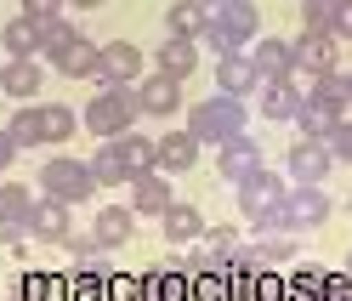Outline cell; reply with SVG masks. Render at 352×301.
Instances as JSON below:
<instances>
[{"instance_id":"6","label":"cell","mask_w":352,"mask_h":301,"mask_svg":"<svg viewBox=\"0 0 352 301\" xmlns=\"http://www.w3.org/2000/svg\"><path fill=\"white\" fill-rule=\"evenodd\" d=\"M40 193H52V199H63V205H85L97 193V177H91V165H85V159L57 154V159L40 165Z\"/></svg>"},{"instance_id":"41","label":"cell","mask_w":352,"mask_h":301,"mask_svg":"<svg viewBox=\"0 0 352 301\" xmlns=\"http://www.w3.org/2000/svg\"><path fill=\"white\" fill-rule=\"evenodd\" d=\"M336 40H352V0H341V12H336Z\"/></svg>"},{"instance_id":"10","label":"cell","mask_w":352,"mask_h":301,"mask_svg":"<svg viewBox=\"0 0 352 301\" xmlns=\"http://www.w3.org/2000/svg\"><path fill=\"white\" fill-rule=\"evenodd\" d=\"M131 97H137V109H142V114H153V120H170L176 109H182V80L153 69V74H142L137 85H131Z\"/></svg>"},{"instance_id":"40","label":"cell","mask_w":352,"mask_h":301,"mask_svg":"<svg viewBox=\"0 0 352 301\" xmlns=\"http://www.w3.org/2000/svg\"><path fill=\"white\" fill-rule=\"evenodd\" d=\"M63 6H69V0H23V12H29V17H57Z\"/></svg>"},{"instance_id":"32","label":"cell","mask_w":352,"mask_h":301,"mask_svg":"<svg viewBox=\"0 0 352 301\" xmlns=\"http://www.w3.org/2000/svg\"><path fill=\"white\" fill-rule=\"evenodd\" d=\"M6 137L17 148H40V102H23V109L6 120Z\"/></svg>"},{"instance_id":"39","label":"cell","mask_w":352,"mask_h":301,"mask_svg":"<svg viewBox=\"0 0 352 301\" xmlns=\"http://www.w3.org/2000/svg\"><path fill=\"white\" fill-rule=\"evenodd\" d=\"M57 285H52V278H23V285H17V296H23V301H46Z\"/></svg>"},{"instance_id":"17","label":"cell","mask_w":352,"mask_h":301,"mask_svg":"<svg viewBox=\"0 0 352 301\" xmlns=\"http://www.w3.org/2000/svg\"><path fill=\"white\" fill-rule=\"evenodd\" d=\"M40 57H6V69H0V91L17 97V102H34L40 97Z\"/></svg>"},{"instance_id":"8","label":"cell","mask_w":352,"mask_h":301,"mask_svg":"<svg viewBox=\"0 0 352 301\" xmlns=\"http://www.w3.org/2000/svg\"><path fill=\"white\" fill-rule=\"evenodd\" d=\"M97 85H120V91H131V85L142 80V52L131 46V40H108V46H97Z\"/></svg>"},{"instance_id":"35","label":"cell","mask_w":352,"mask_h":301,"mask_svg":"<svg viewBox=\"0 0 352 301\" xmlns=\"http://www.w3.org/2000/svg\"><path fill=\"white\" fill-rule=\"evenodd\" d=\"M74 34H80V29H74L63 12H57V17H40V52H57L63 40H74Z\"/></svg>"},{"instance_id":"47","label":"cell","mask_w":352,"mask_h":301,"mask_svg":"<svg viewBox=\"0 0 352 301\" xmlns=\"http://www.w3.org/2000/svg\"><path fill=\"white\" fill-rule=\"evenodd\" d=\"M205 6H222V0H205Z\"/></svg>"},{"instance_id":"7","label":"cell","mask_w":352,"mask_h":301,"mask_svg":"<svg viewBox=\"0 0 352 301\" xmlns=\"http://www.w3.org/2000/svg\"><path fill=\"white\" fill-rule=\"evenodd\" d=\"M329 210H336V205H329L324 182H301V188L284 193V227H290V233H313V227H324Z\"/></svg>"},{"instance_id":"31","label":"cell","mask_w":352,"mask_h":301,"mask_svg":"<svg viewBox=\"0 0 352 301\" xmlns=\"http://www.w3.org/2000/svg\"><path fill=\"white\" fill-rule=\"evenodd\" d=\"M290 125H296L301 137H318V142H329V131H336V114H329V109H318V102H307V97H301V109H296V120H290Z\"/></svg>"},{"instance_id":"33","label":"cell","mask_w":352,"mask_h":301,"mask_svg":"<svg viewBox=\"0 0 352 301\" xmlns=\"http://www.w3.org/2000/svg\"><path fill=\"white\" fill-rule=\"evenodd\" d=\"M336 12H341V0H301V29L336 34Z\"/></svg>"},{"instance_id":"22","label":"cell","mask_w":352,"mask_h":301,"mask_svg":"<svg viewBox=\"0 0 352 301\" xmlns=\"http://www.w3.org/2000/svg\"><path fill=\"white\" fill-rule=\"evenodd\" d=\"M256 102H261V120H296L301 91H296V80H261L256 85Z\"/></svg>"},{"instance_id":"30","label":"cell","mask_w":352,"mask_h":301,"mask_svg":"<svg viewBox=\"0 0 352 301\" xmlns=\"http://www.w3.org/2000/svg\"><path fill=\"white\" fill-rule=\"evenodd\" d=\"M29 216H34V188H23V182H0V222L29 227Z\"/></svg>"},{"instance_id":"20","label":"cell","mask_w":352,"mask_h":301,"mask_svg":"<svg viewBox=\"0 0 352 301\" xmlns=\"http://www.w3.org/2000/svg\"><path fill=\"white\" fill-rule=\"evenodd\" d=\"M170 205H176V193L165 182V170H148V177L131 182V210H142V216H165Z\"/></svg>"},{"instance_id":"43","label":"cell","mask_w":352,"mask_h":301,"mask_svg":"<svg viewBox=\"0 0 352 301\" xmlns=\"http://www.w3.org/2000/svg\"><path fill=\"white\" fill-rule=\"evenodd\" d=\"M69 6H74V12H97L102 0H69Z\"/></svg>"},{"instance_id":"2","label":"cell","mask_w":352,"mask_h":301,"mask_svg":"<svg viewBox=\"0 0 352 301\" xmlns=\"http://www.w3.org/2000/svg\"><path fill=\"white\" fill-rule=\"evenodd\" d=\"M245 97H228V91H216V97H205V102H193L188 109V131L199 137L205 148H222V142H233V137H245Z\"/></svg>"},{"instance_id":"45","label":"cell","mask_w":352,"mask_h":301,"mask_svg":"<svg viewBox=\"0 0 352 301\" xmlns=\"http://www.w3.org/2000/svg\"><path fill=\"white\" fill-rule=\"evenodd\" d=\"M341 80H346V91H352V69H346V74H341Z\"/></svg>"},{"instance_id":"38","label":"cell","mask_w":352,"mask_h":301,"mask_svg":"<svg viewBox=\"0 0 352 301\" xmlns=\"http://www.w3.org/2000/svg\"><path fill=\"white\" fill-rule=\"evenodd\" d=\"M324 301H352V278L346 273H324Z\"/></svg>"},{"instance_id":"9","label":"cell","mask_w":352,"mask_h":301,"mask_svg":"<svg viewBox=\"0 0 352 301\" xmlns=\"http://www.w3.org/2000/svg\"><path fill=\"white\" fill-rule=\"evenodd\" d=\"M336 52H341V40L336 34H324V29H301L296 40H290V57H296V69H290V80L296 74H324V69H336Z\"/></svg>"},{"instance_id":"13","label":"cell","mask_w":352,"mask_h":301,"mask_svg":"<svg viewBox=\"0 0 352 301\" xmlns=\"http://www.w3.org/2000/svg\"><path fill=\"white\" fill-rule=\"evenodd\" d=\"M284 165H290V177H296V182H324L329 170H336V154H329V142L301 137L290 154H284Z\"/></svg>"},{"instance_id":"3","label":"cell","mask_w":352,"mask_h":301,"mask_svg":"<svg viewBox=\"0 0 352 301\" xmlns=\"http://www.w3.org/2000/svg\"><path fill=\"white\" fill-rule=\"evenodd\" d=\"M261 34V12L250 0H222V6H210V23H205V46L222 57V52H245L250 40Z\"/></svg>"},{"instance_id":"1","label":"cell","mask_w":352,"mask_h":301,"mask_svg":"<svg viewBox=\"0 0 352 301\" xmlns=\"http://www.w3.org/2000/svg\"><path fill=\"white\" fill-rule=\"evenodd\" d=\"M153 170V142L137 137V131H125V137H108L97 148V159H91V177L97 188H120V182H137Z\"/></svg>"},{"instance_id":"15","label":"cell","mask_w":352,"mask_h":301,"mask_svg":"<svg viewBox=\"0 0 352 301\" xmlns=\"http://www.w3.org/2000/svg\"><path fill=\"white\" fill-rule=\"evenodd\" d=\"M256 85H261V74H256L250 52H222V57H216V91H228V97H250Z\"/></svg>"},{"instance_id":"4","label":"cell","mask_w":352,"mask_h":301,"mask_svg":"<svg viewBox=\"0 0 352 301\" xmlns=\"http://www.w3.org/2000/svg\"><path fill=\"white\" fill-rule=\"evenodd\" d=\"M142 109H137V97H131V91H120V85H102V91L91 97V102H85V131H91V137H125L131 131V120H137Z\"/></svg>"},{"instance_id":"29","label":"cell","mask_w":352,"mask_h":301,"mask_svg":"<svg viewBox=\"0 0 352 301\" xmlns=\"http://www.w3.org/2000/svg\"><path fill=\"white\" fill-rule=\"evenodd\" d=\"M80 131V114L69 102H40V142H69Z\"/></svg>"},{"instance_id":"19","label":"cell","mask_w":352,"mask_h":301,"mask_svg":"<svg viewBox=\"0 0 352 301\" xmlns=\"http://www.w3.org/2000/svg\"><path fill=\"white\" fill-rule=\"evenodd\" d=\"M250 63H256V74L261 80H290V69H296V57H290V40H250Z\"/></svg>"},{"instance_id":"37","label":"cell","mask_w":352,"mask_h":301,"mask_svg":"<svg viewBox=\"0 0 352 301\" xmlns=\"http://www.w3.org/2000/svg\"><path fill=\"white\" fill-rule=\"evenodd\" d=\"M63 245H69V256H74L80 267H91L97 256H102V245H97V233H91V239H80V233H69V239H63Z\"/></svg>"},{"instance_id":"28","label":"cell","mask_w":352,"mask_h":301,"mask_svg":"<svg viewBox=\"0 0 352 301\" xmlns=\"http://www.w3.org/2000/svg\"><path fill=\"white\" fill-rule=\"evenodd\" d=\"M199 250H205L210 267H233L239 256H245V239L228 233V227H205V233H199Z\"/></svg>"},{"instance_id":"5","label":"cell","mask_w":352,"mask_h":301,"mask_svg":"<svg viewBox=\"0 0 352 301\" xmlns=\"http://www.w3.org/2000/svg\"><path fill=\"white\" fill-rule=\"evenodd\" d=\"M284 193H290V188H284L273 170L261 165L256 177L239 182V210H245L256 227H284Z\"/></svg>"},{"instance_id":"34","label":"cell","mask_w":352,"mask_h":301,"mask_svg":"<svg viewBox=\"0 0 352 301\" xmlns=\"http://www.w3.org/2000/svg\"><path fill=\"white\" fill-rule=\"evenodd\" d=\"M256 285H261L256 262H233V273H228V296H233V301H256Z\"/></svg>"},{"instance_id":"42","label":"cell","mask_w":352,"mask_h":301,"mask_svg":"<svg viewBox=\"0 0 352 301\" xmlns=\"http://www.w3.org/2000/svg\"><path fill=\"white\" fill-rule=\"evenodd\" d=\"M17 154H23V148H17V142H12V137H6V125H0V170H6V165H12V159H17Z\"/></svg>"},{"instance_id":"26","label":"cell","mask_w":352,"mask_h":301,"mask_svg":"<svg viewBox=\"0 0 352 301\" xmlns=\"http://www.w3.org/2000/svg\"><path fill=\"white\" fill-rule=\"evenodd\" d=\"M245 256H250L256 267L278 262V256H296V233H290V227H256V239L245 245Z\"/></svg>"},{"instance_id":"18","label":"cell","mask_w":352,"mask_h":301,"mask_svg":"<svg viewBox=\"0 0 352 301\" xmlns=\"http://www.w3.org/2000/svg\"><path fill=\"white\" fill-rule=\"evenodd\" d=\"M153 69H160V74H176V80H188L193 69H199V40L165 34V40H160V52H153Z\"/></svg>"},{"instance_id":"23","label":"cell","mask_w":352,"mask_h":301,"mask_svg":"<svg viewBox=\"0 0 352 301\" xmlns=\"http://www.w3.org/2000/svg\"><path fill=\"white\" fill-rule=\"evenodd\" d=\"M160 233H165V245H193L205 233V216H199V205H188V199H176L165 216H160Z\"/></svg>"},{"instance_id":"16","label":"cell","mask_w":352,"mask_h":301,"mask_svg":"<svg viewBox=\"0 0 352 301\" xmlns=\"http://www.w3.org/2000/svg\"><path fill=\"white\" fill-rule=\"evenodd\" d=\"M91 233H97L102 250H125L131 233H137V210H131V205H102L91 216Z\"/></svg>"},{"instance_id":"36","label":"cell","mask_w":352,"mask_h":301,"mask_svg":"<svg viewBox=\"0 0 352 301\" xmlns=\"http://www.w3.org/2000/svg\"><path fill=\"white\" fill-rule=\"evenodd\" d=\"M329 154H336V165H352V120H336V131H329Z\"/></svg>"},{"instance_id":"25","label":"cell","mask_w":352,"mask_h":301,"mask_svg":"<svg viewBox=\"0 0 352 301\" xmlns=\"http://www.w3.org/2000/svg\"><path fill=\"white\" fill-rule=\"evenodd\" d=\"M205 23H210V6H205V0H170V6H165V34L199 40Z\"/></svg>"},{"instance_id":"44","label":"cell","mask_w":352,"mask_h":301,"mask_svg":"<svg viewBox=\"0 0 352 301\" xmlns=\"http://www.w3.org/2000/svg\"><path fill=\"white\" fill-rule=\"evenodd\" d=\"M346 278H352V250H346Z\"/></svg>"},{"instance_id":"24","label":"cell","mask_w":352,"mask_h":301,"mask_svg":"<svg viewBox=\"0 0 352 301\" xmlns=\"http://www.w3.org/2000/svg\"><path fill=\"white\" fill-rule=\"evenodd\" d=\"M307 102H318V109H329L336 120H346V114H352V91H346L341 69H324V74H313V91H307Z\"/></svg>"},{"instance_id":"46","label":"cell","mask_w":352,"mask_h":301,"mask_svg":"<svg viewBox=\"0 0 352 301\" xmlns=\"http://www.w3.org/2000/svg\"><path fill=\"white\" fill-rule=\"evenodd\" d=\"M6 301H23V296H17V290H12V296H6Z\"/></svg>"},{"instance_id":"11","label":"cell","mask_w":352,"mask_h":301,"mask_svg":"<svg viewBox=\"0 0 352 301\" xmlns=\"http://www.w3.org/2000/svg\"><path fill=\"white\" fill-rule=\"evenodd\" d=\"M69 233H74V205H63V199H52V193H40V199H34V216H29V239L63 245Z\"/></svg>"},{"instance_id":"21","label":"cell","mask_w":352,"mask_h":301,"mask_svg":"<svg viewBox=\"0 0 352 301\" xmlns=\"http://www.w3.org/2000/svg\"><path fill=\"white\" fill-rule=\"evenodd\" d=\"M52 57V69L57 74H69V80H85V74H97V46L85 34H74V40H63L57 52H46Z\"/></svg>"},{"instance_id":"27","label":"cell","mask_w":352,"mask_h":301,"mask_svg":"<svg viewBox=\"0 0 352 301\" xmlns=\"http://www.w3.org/2000/svg\"><path fill=\"white\" fill-rule=\"evenodd\" d=\"M0 46L6 57H40V17H12V23H0Z\"/></svg>"},{"instance_id":"14","label":"cell","mask_w":352,"mask_h":301,"mask_svg":"<svg viewBox=\"0 0 352 301\" xmlns=\"http://www.w3.org/2000/svg\"><path fill=\"white\" fill-rule=\"evenodd\" d=\"M261 165H267V159H261V148L250 137H233V142L216 148V170H222V182H233V188L245 182V177H256Z\"/></svg>"},{"instance_id":"12","label":"cell","mask_w":352,"mask_h":301,"mask_svg":"<svg viewBox=\"0 0 352 301\" xmlns=\"http://www.w3.org/2000/svg\"><path fill=\"white\" fill-rule=\"evenodd\" d=\"M199 154H205V142L182 125V131H165L160 142H153V170H193Z\"/></svg>"}]
</instances>
